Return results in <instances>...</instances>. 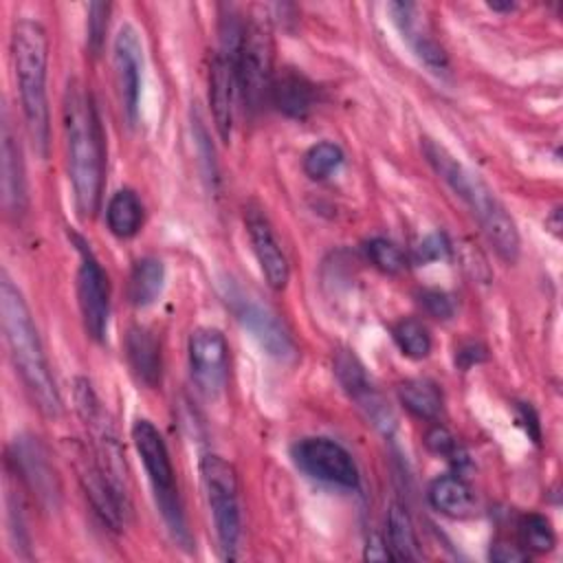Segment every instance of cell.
<instances>
[{
	"mask_svg": "<svg viewBox=\"0 0 563 563\" xmlns=\"http://www.w3.org/2000/svg\"><path fill=\"white\" fill-rule=\"evenodd\" d=\"M394 341L400 347V352L409 358H424L431 352V334L427 330V325L413 317L400 319L394 328H391Z\"/></svg>",
	"mask_w": 563,
	"mask_h": 563,
	"instance_id": "cell-28",
	"label": "cell"
},
{
	"mask_svg": "<svg viewBox=\"0 0 563 563\" xmlns=\"http://www.w3.org/2000/svg\"><path fill=\"white\" fill-rule=\"evenodd\" d=\"M424 444H427V449H429L431 453L442 455V457H446V460H457L455 455H460V446H457L455 435H453L449 429L440 427V424L431 427V429L424 433Z\"/></svg>",
	"mask_w": 563,
	"mask_h": 563,
	"instance_id": "cell-33",
	"label": "cell"
},
{
	"mask_svg": "<svg viewBox=\"0 0 563 563\" xmlns=\"http://www.w3.org/2000/svg\"><path fill=\"white\" fill-rule=\"evenodd\" d=\"M427 497H429V504L438 512H442L446 517H453V519L471 515L473 506H475L473 490L457 475H440V477H435L429 484Z\"/></svg>",
	"mask_w": 563,
	"mask_h": 563,
	"instance_id": "cell-23",
	"label": "cell"
},
{
	"mask_svg": "<svg viewBox=\"0 0 563 563\" xmlns=\"http://www.w3.org/2000/svg\"><path fill=\"white\" fill-rule=\"evenodd\" d=\"M446 253H449V242L444 240V235H438V233L429 235L416 249V257L420 264H427L431 260H442Z\"/></svg>",
	"mask_w": 563,
	"mask_h": 563,
	"instance_id": "cell-36",
	"label": "cell"
},
{
	"mask_svg": "<svg viewBox=\"0 0 563 563\" xmlns=\"http://www.w3.org/2000/svg\"><path fill=\"white\" fill-rule=\"evenodd\" d=\"M0 189H2V207L7 216L18 218L26 211V178L22 150L13 134V125L7 108H2L0 123Z\"/></svg>",
	"mask_w": 563,
	"mask_h": 563,
	"instance_id": "cell-18",
	"label": "cell"
},
{
	"mask_svg": "<svg viewBox=\"0 0 563 563\" xmlns=\"http://www.w3.org/2000/svg\"><path fill=\"white\" fill-rule=\"evenodd\" d=\"M365 253L372 260V264L376 268H380L383 273H398L407 264L405 253L394 242H389L385 238H372L365 244Z\"/></svg>",
	"mask_w": 563,
	"mask_h": 563,
	"instance_id": "cell-31",
	"label": "cell"
},
{
	"mask_svg": "<svg viewBox=\"0 0 563 563\" xmlns=\"http://www.w3.org/2000/svg\"><path fill=\"white\" fill-rule=\"evenodd\" d=\"M488 7H490L493 11H512V9H515L512 2H488Z\"/></svg>",
	"mask_w": 563,
	"mask_h": 563,
	"instance_id": "cell-41",
	"label": "cell"
},
{
	"mask_svg": "<svg viewBox=\"0 0 563 563\" xmlns=\"http://www.w3.org/2000/svg\"><path fill=\"white\" fill-rule=\"evenodd\" d=\"M246 231H249V240H251L255 260L260 264V271H262L266 284L275 290H282L288 284L290 268H288V260H286L266 216H262L260 211H249L246 213Z\"/></svg>",
	"mask_w": 563,
	"mask_h": 563,
	"instance_id": "cell-19",
	"label": "cell"
},
{
	"mask_svg": "<svg viewBox=\"0 0 563 563\" xmlns=\"http://www.w3.org/2000/svg\"><path fill=\"white\" fill-rule=\"evenodd\" d=\"M0 319L4 341L33 405L46 418L62 416V396L53 378L40 332L20 288L2 271L0 275Z\"/></svg>",
	"mask_w": 563,
	"mask_h": 563,
	"instance_id": "cell-1",
	"label": "cell"
},
{
	"mask_svg": "<svg viewBox=\"0 0 563 563\" xmlns=\"http://www.w3.org/2000/svg\"><path fill=\"white\" fill-rule=\"evenodd\" d=\"M343 163V150L332 143V141H321L314 143L306 154H303V172L312 180H323L330 174H334Z\"/></svg>",
	"mask_w": 563,
	"mask_h": 563,
	"instance_id": "cell-29",
	"label": "cell"
},
{
	"mask_svg": "<svg viewBox=\"0 0 563 563\" xmlns=\"http://www.w3.org/2000/svg\"><path fill=\"white\" fill-rule=\"evenodd\" d=\"M490 561H497V563H521V561H528L530 554L526 548L521 545H510V543H493L490 545V552H488Z\"/></svg>",
	"mask_w": 563,
	"mask_h": 563,
	"instance_id": "cell-37",
	"label": "cell"
},
{
	"mask_svg": "<svg viewBox=\"0 0 563 563\" xmlns=\"http://www.w3.org/2000/svg\"><path fill=\"white\" fill-rule=\"evenodd\" d=\"M484 347H479L477 343H466L457 350L455 354V363H460L464 369H468L471 365H477L479 361H484Z\"/></svg>",
	"mask_w": 563,
	"mask_h": 563,
	"instance_id": "cell-38",
	"label": "cell"
},
{
	"mask_svg": "<svg viewBox=\"0 0 563 563\" xmlns=\"http://www.w3.org/2000/svg\"><path fill=\"white\" fill-rule=\"evenodd\" d=\"M73 457H75L77 479H79L86 497L90 499L95 512L101 517V521L108 523L112 530H119L121 526H125L132 508H128L123 504V499L117 495L110 479L106 477V473L97 464V460L92 455V449L88 451L86 446L77 444Z\"/></svg>",
	"mask_w": 563,
	"mask_h": 563,
	"instance_id": "cell-15",
	"label": "cell"
},
{
	"mask_svg": "<svg viewBox=\"0 0 563 563\" xmlns=\"http://www.w3.org/2000/svg\"><path fill=\"white\" fill-rule=\"evenodd\" d=\"M189 372L196 387L207 396L216 398L229 383V345L218 328L202 325L189 334Z\"/></svg>",
	"mask_w": 563,
	"mask_h": 563,
	"instance_id": "cell-10",
	"label": "cell"
},
{
	"mask_svg": "<svg viewBox=\"0 0 563 563\" xmlns=\"http://www.w3.org/2000/svg\"><path fill=\"white\" fill-rule=\"evenodd\" d=\"M222 297L235 314V319L251 332V336L268 356L277 361H292L297 356V347L290 332L271 308L249 297L233 279L222 282Z\"/></svg>",
	"mask_w": 563,
	"mask_h": 563,
	"instance_id": "cell-9",
	"label": "cell"
},
{
	"mask_svg": "<svg viewBox=\"0 0 563 563\" xmlns=\"http://www.w3.org/2000/svg\"><path fill=\"white\" fill-rule=\"evenodd\" d=\"M420 303L435 319H449L453 314V310H455L451 297L444 290H435V288L422 290L420 292Z\"/></svg>",
	"mask_w": 563,
	"mask_h": 563,
	"instance_id": "cell-34",
	"label": "cell"
},
{
	"mask_svg": "<svg viewBox=\"0 0 563 563\" xmlns=\"http://www.w3.org/2000/svg\"><path fill=\"white\" fill-rule=\"evenodd\" d=\"M334 372L339 376V383L347 391V396L356 402V407L363 411V416L383 433H391L394 429V416L387 407L380 391L374 387V383L367 378L363 365L356 361L354 354L341 350L334 356Z\"/></svg>",
	"mask_w": 563,
	"mask_h": 563,
	"instance_id": "cell-16",
	"label": "cell"
},
{
	"mask_svg": "<svg viewBox=\"0 0 563 563\" xmlns=\"http://www.w3.org/2000/svg\"><path fill=\"white\" fill-rule=\"evenodd\" d=\"M200 482L205 490V501L213 521L216 541L220 556L231 561L238 556L242 537V508H240V486L238 473L231 462L216 453L200 457Z\"/></svg>",
	"mask_w": 563,
	"mask_h": 563,
	"instance_id": "cell-6",
	"label": "cell"
},
{
	"mask_svg": "<svg viewBox=\"0 0 563 563\" xmlns=\"http://www.w3.org/2000/svg\"><path fill=\"white\" fill-rule=\"evenodd\" d=\"M125 356L141 383L156 387L161 380V350L152 332L145 328H130L125 336Z\"/></svg>",
	"mask_w": 563,
	"mask_h": 563,
	"instance_id": "cell-22",
	"label": "cell"
},
{
	"mask_svg": "<svg viewBox=\"0 0 563 563\" xmlns=\"http://www.w3.org/2000/svg\"><path fill=\"white\" fill-rule=\"evenodd\" d=\"M519 537H521V545L530 552L543 554V552H550L554 545V530L550 521L539 512H530L521 519Z\"/></svg>",
	"mask_w": 563,
	"mask_h": 563,
	"instance_id": "cell-30",
	"label": "cell"
},
{
	"mask_svg": "<svg viewBox=\"0 0 563 563\" xmlns=\"http://www.w3.org/2000/svg\"><path fill=\"white\" fill-rule=\"evenodd\" d=\"M108 229L117 238H132L143 224V205L132 189L117 191L106 209Z\"/></svg>",
	"mask_w": 563,
	"mask_h": 563,
	"instance_id": "cell-27",
	"label": "cell"
},
{
	"mask_svg": "<svg viewBox=\"0 0 563 563\" xmlns=\"http://www.w3.org/2000/svg\"><path fill=\"white\" fill-rule=\"evenodd\" d=\"M11 59L29 139L33 143V150L40 156H46L51 139V117L46 99L48 37L37 20L20 18L13 22Z\"/></svg>",
	"mask_w": 563,
	"mask_h": 563,
	"instance_id": "cell-4",
	"label": "cell"
},
{
	"mask_svg": "<svg viewBox=\"0 0 563 563\" xmlns=\"http://www.w3.org/2000/svg\"><path fill=\"white\" fill-rule=\"evenodd\" d=\"M365 559L369 561H389L391 559V552L387 548V541L383 537H372L365 545Z\"/></svg>",
	"mask_w": 563,
	"mask_h": 563,
	"instance_id": "cell-39",
	"label": "cell"
},
{
	"mask_svg": "<svg viewBox=\"0 0 563 563\" xmlns=\"http://www.w3.org/2000/svg\"><path fill=\"white\" fill-rule=\"evenodd\" d=\"M62 112L75 207L81 218H90L99 209L103 189V136L92 99L81 84H68Z\"/></svg>",
	"mask_w": 563,
	"mask_h": 563,
	"instance_id": "cell-2",
	"label": "cell"
},
{
	"mask_svg": "<svg viewBox=\"0 0 563 563\" xmlns=\"http://www.w3.org/2000/svg\"><path fill=\"white\" fill-rule=\"evenodd\" d=\"M9 460L15 464V473L29 486V490L37 497V501L46 510H57L62 486L42 442L33 435L15 438L13 455Z\"/></svg>",
	"mask_w": 563,
	"mask_h": 563,
	"instance_id": "cell-13",
	"label": "cell"
},
{
	"mask_svg": "<svg viewBox=\"0 0 563 563\" xmlns=\"http://www.w3.org/2000/svg\"><path fill=\"white\" fill-rule=\"evenodd\" d=\"M559 216H561V209H554V211H552V218L548 220V224H552V233H554V235H559V229H561Z\"/></svg>",
	"mask_w": 563,
	"mask_h": 563,
	"instance_id": "cell-40",
	"label": "cell"
},
{
	"mask_svg": "<svg viewBox=\"0 0 563 563\" xmlns=\"http://www.w3.org/2000/svg\"><path fill=\"white\" fill-rule=\"evenodd\" d=\"M385 541L394 561H418L422 556L411 517L400 504H391L387 510Z\"/></svg>",
	"mask_w": 563,
	"mask_h": 563,
	"instance_id": "cell-24",
	"label": "cell"
},
{
	"mask_svg": "<svg viewBox=\"0 0 563 563\" xmlns=\"http://www.w3.org/2000/svg\"><path fill=\"white\" fill-rule=\"evenodd\" d=\"M233 90H235L233 62L222 51H218L209 64V106H211L216 130L220 139L227 143L233 130Z\"/></svg>",
	"mask_w": 563,
	"mask_h": 563,
	"instance_id": "cell-20",
	"label": "cell"
},
{
	"mask_svg": "<svg viewBox=\"0 0 563 563\" xmlns=\"http://www.w3.org/2000/svg\"><path fill=\"white\" fill-rule=\"evenodd\" d=\"M112 62H114V77H117L123 114L128 123L134 125L139 117V99H141L143 46L132 24H123L119 29L112 46Z\"/></svg>",
	"mask_w": 563,
	"mask_h": 563,
	"instance_id": "cell-14",
	"label": "cell"
},
{
	"mask_svg": "<svg viewBox=\"0 0 563 563\" xmlns=\"http://www.w3.org/2000/svg\"><path fill=\"white\" fill-rule=\"evenodd\" d=\"M398 398L407 411L422 420H433L442 411V391L429 378H407L398 385Z\"/></svg>",
	"mask_w": 563,
	"mask_h": 563,
	"instance_id": "cell-26",
	"label": "cell"
},
{
	"mask_svg": "<svg viewBox=\"0 0 563 563\" xmlns=\"http://www.w3.org/2000/svg\"><path fill=\"white\" fill-rule=\"evenodd\" d=\"M235 88L249 112L262 108L273 81V35L266 15L244 20L238 51L233 55Z\"/></svg>",
	"mask_w": 563,
	"mask_h": 563,
	"instance_id": "cell-8",
	"label": "cell"
},
{
	"mask_svg": "<svg viewBox=\"0 0 563 563\" xmlns=\"http://www.w3.org/2000/svg\"><path fill=\"white\" fill-rule=\"evenodd\" d=\"M165 286V266L156 257H141L132 273L128 284V297L134 306L145 308L158 299Z\"/></svg>",
	"mask_w": 563,
	"mask_h": 563,
	"instance_id": "cell-25",
	"label": "cell"
},
{
	"mask_svg": "<svg viewBox=\"0 0 563 563\" xmlns=\"http://www.w3.org/2000/svg\"><path fill=\"white\" fill-rule=\"evenodd\" d=\"M268 99L282 114L303 119L317 106V86L303 73L284 68L273 75Z\"/></svg>",
	"mask_w": 563,
	"mask_h": 563,
	"instance_id": "cell-21",
	"label": "cell"
},
{
	"mask_svg": "<svg viewBox=\"0 0 563 563\" xmlns=\"http://www.w3.org/2000/svg\"><path fill=\"white\" fill-rule=\"evenodd\" d=\"M132 440H134L136 453H139V457L145 466L150 486L154 490L156 506L161 510V517H163L172 539L180 548L189 550L191 548V534H189V528H187L185 510H183L178 486H176L174 466H172L169 451H167V444H165L163 435L158 433V429L150 420L139 418L132 424Z\"/></svg>",
	"mask_w": 563,
	"mask_h": 563,
	"instance_id": "cell-5",
	"label": "cell"
},
{
	"mask_svg": "<svg viewBox=\"0 0 563 563\" xmlns=\"http://www.w3.org/2000/svg\"><path fill=\"white\" fill-rule=\"evenodd\" d=\"M108 13H110V4L103 2H92L88 7V48L92 53L101 51L103 44V35L108 29Z\"/></svg>",
	"mask_w": 563,
	"mask_h": 563,
	"instance_id": "cell-32",
	"label": "cell"
},
{
	"mask_svg": "<svg viewBox=\"0 0 563 563\" xmlns=\"http://www.w3.org/2000/svg\"><path fill=\"white\" fill-rule=\"evenodd\" d=\"M75 242L81 255V264L77 271V301H79L84 328L95 341H103L108 330V314H110L108 275L101 268L99 260L88 249V244L81 238H75Z\"/></svg>",
	"mask_w": 563,
	"mask_h": 563,
	"instance_id": "cell-12",
	"label": "cell"
},
{
	"mask_svg": "<svg viewBox=\"0 0 563 563\" xmlns=\"http://www.w3.org/2000/svg\"><path fill=\"white\" fill-rule=\"evenodd\" d=\"M73 396H75V409L88 429L90 449H92L97 464L101 466V471L106 473V477L110 479L112 488L123 499V504L128 508H132L130 486H128V466H125L123 449H121L117 429L112 424V418L103 409V405H101L99 396L95 394L88 378L75 380Z\"/></svg>",
	"mask_w": 563,
	"mask_h": 563,
	"instance_id": "cell-7",
	"label": "cell"
},
{
	"mask_svg": "<svg viewBox=\"0 0 563 563\" xmlns=\"http://www.w3.org/2000/svg\"><path fill=\"white\" fill-rule=\"evenodd\" d=\"M389 11L394 15V24L398 26L402 40L411 46L416 57L438 77L449 75V57L440 42L429 31L427 22L420 18V9L411 2H391Z\"/></svg>",
	"mask_w": 563,
	"mask_h": 563,
	"instance_id": "cell-17",
	"label": "cell"
},
{
	"mask_svg": "<svg viewBox=\"0 0 563 563\" xmlns=\"http://www.w3.org/2000/svg\"><path fill=\"white\" fill-rule=\"evenodd\" d=\"M295 464L310 477L343 488L358 484V468L352 455L330 438H301L292 444Z\"/></svg>",
	"mask_w": 563,
	"mask_h": 563,
	"instance_id": "cell-11",
	"label": "cell"
},
{
	"mask_svg": "<svg viewBox=\"0 0 563 563\" xmlns=\"http://www.w3.org/2000/svg\"><path fill=\"white\" fill-rule=\"evenodd\" d=\"M422 152L433 172L468 207V211L482 227V233L493 244L495 253L504 262L515 264L521 251V238L512 216L499 202L495 191L477 174H473L460 161H455V156H451L433 139H422Z\"/></svg>",
	"mask_w": 563,
	"mask_h": 563,
	"instance_id": "cell-3",
	"label": "cell"
},
{
	"mask_svg": "<svg viewBox=\"0 0 563 563\" xmlns=\"http://www.w3.org/2000/svg\"><path fill=\"white\" fill-rule=\"evenodd\" d=\"M194 139H196V145H198V154H200V161L205 163V178L211 180V185L216 183V161H213V147L209 143V134L202 125L200 119L194 121Z\"/></svg>",
	"mask_w": 563,
	"mask_h": 563,
	"instance_id": "cell-35",
	"label": "cell"
}]
</instances>
